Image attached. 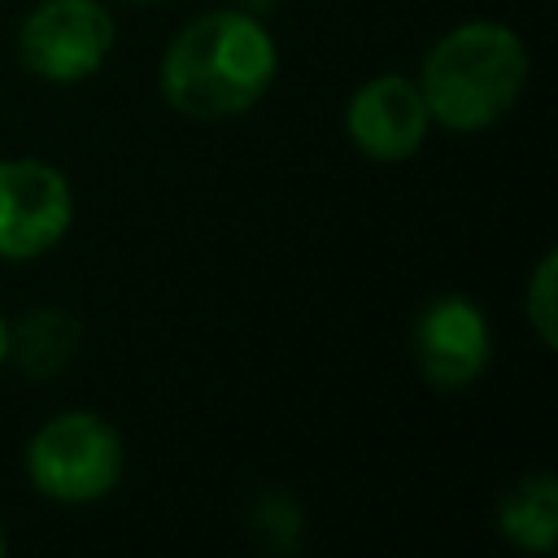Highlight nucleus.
<instances>
[{"instance_id": "obj_3", "label": "nucleus", "mask_w": 558, "mask_h": 558, "mask_svg": "<svg viewBox=\"0 0 558 558\" xmlns=\"http://www.w3.org/2000/svg\"><path fill=\"white\" fill-rule=\"evenodd\" d=\"M26 480L57 506H92L122 480L126 449L118 427L96 410H61L26 440Z\"/></svg>"}, {"instance_id": "obj_2", "label": "nucleus", "mask_w": 558, "mask_h": 558, "mask_svg": "<svg viewBox=\"0 0 558 558\" xmlns=\"http://www.w3.org/2000/svg\"><path fill=\"white\" fill-rule=\"evenodd\" d=\"M532 78V52L523 35L493 17H471L449 26L418 65V92L427 100L432 126L475 135L497 126Z\"/></svg>"}, {"instance_id": "obj_5", "label": "nucleus", "mask_w": 558, "mask_h": 558, "mask_svg": "<svg viewBox=\"0 0 558 558\" xmlns=\"http://www.w3.org/2000/svg\"><path fill=\"white\" fill-rule=\"evenodd\" d=\"M74 227V187L44 157H0V262H35Z\"/></svg>"}, {"instance_id": "obj_4", "label": "nucleus", "mask_w": 558, "mask_h": 558, "mask_svg": "<svg viewBox=\"0 0 558 558\" xmlns=\"http://www.w3.org/2000/svg\"><path fill=\"white\" fill-rule=\"evenodd\" d=\"M113 39L118 26L105 0H39L17 26V61L31 78L70 87L109 61Z\"/></svg>"}, {"instance_id": "obj_14", "label": "nucleus", "mask_w": 558, "mask_h": 558, "mask_svg": "<svg viewBox=\"0 0 558 558\" xmlns=\"http://www.w3.org/2000/svg\"><path fill=\"white\" fill-rule=\"evenodd\" d=\"M4 545H9V541H4V523H0V554H4Z\"/></svg>"}, {"instance_id": "obj_1", "label": "nucleus", "mask_w": 558, "mask_h": 558, "mask_svg": "<svg viewBox=\"0 0 558 558\" xmlns=\"http://www.w3.org/2000/svg\"><path fill=\"white\" fill-rule=\"evenodd\" d=\"M279 74V44L266 17L218 4L196 13L157 61L161 100L196 122L248 113Z\"/></svg>"}, {"instance_id": "obj_7", "label": "nucleus", "mask_w": 558, "mask_h": 558, "mask_svg": "<svg viewBox=\"0 0 558 558\" xmlns=\"http://www.w3.org/2000/svg\"><path fill=\"white\" fill-rule=\"evenodd\" d=\"M432 113L410 74H375L344 105V135L371 161H405L427 144Z\"/></svg>"}, {"instance_id": "obj_11", "label": "nucleus", "mask_w": 558, "mask_h": 558, "mask_svg": "<svg viewBox=\"0 0 558 558\" xmlns=\"http://www.w3.org/2000/svg\"><path fill=\"white\" fill-rule=\"evenodd\" d=\"M523 314L536 331V340L545 349L558 344V253H541L532 279H527V292H523Z\"/></svg>"}, {"instance_id": "obj_8", "label": "nucleus", "mask_w": 558, "mask_h": 558, "mask_svg": "<svg viewBox=\"0 0 558 558\" xmlns=\"http://www.w3.org/2000/svg\"><path fill=\"white\" fill-rule=\"evenodd\" d=\"M78 344H83V323L61 310V305H35V310H22L13 323H9V349H4V362H13L26 379H57L74 357H78Z\"/></svg>"}, {"instance_id": "obj_10", "label": "nucleus", "mask_w": 558, "mask_h": 558, "mask_svg": "<svg viewBox=\"0 0 558 558\" xmlns=\"http://www.w3.org/2000/svg\"><path fill=\"white\" fill-rule=\"evenodd\" d=\"M248 536L270 554H292L301 545V506L283 488H262L244 506Z\"/></svg>"}, {"instance_id": "obj_13", "label": "nucleus", "mask_w": 558, "mask_h": 558, "mask_svg": "<svg viewBox=\"0 0 558 558\" xmlns=\"http://www.w3.org/2000/svg\"><path fill=\"white\" fill-rule=\"evenodd\" d=\"M4 349H9V318L0 314V366H4Z\"/></svg>"}, {"instance_id": "obj_6", "label": "nucleus", "mask_w": 558, "mask_h": 558, "mask_svg": "<svg viewBox=\"0 0 558 558\" xmlns=\"http://www.w3.org/2000/svg\"><path fill=\"white\" fill-rule=\"evenodd\" d=\"M410 357L436 392H462L493 362V327L471 296H432L410 323Z\"/></svg>"}, {"instance_id": "obj_9", "label": "nucleus", "mask_w": 558, "mask_h": 558, "mask_svg": "<svg viewBox=\"0 0 558 558\" xmlns=\"http://www.w3.org/2000/svg\"><path fill=\"white\" fill-rule=\"evenodd\" d=\"M497 532L527 554H549L558 541V480L549 471L519 475L497 501Z\"/></svg>"}, {"instance_id": "obj_15", "label": "nucleus", "mask_w": 558, "mask_h": 558, "mask_svg": "<svg viewBox=\"0 0 558 558\" xmlns=\"http://www.w3.org/2000/svg\"><path fill=\"white\" fill-rule=\"evenodd\" d=\"M126 4H161V0H126Z\"/></svg>"}, {"instance_id": "obj_12", "label": "nucleus", "mask_w": 558, "mask_h": 558, "mask_svg": "<svg viewBox=\"0 0 558 558\" xmlns=\"http://www.w3.org/2000/svg\"><path fill=\"white\" fill-rule=\"evenodd\" d=\"M231 4H235V9H248V13H257V17H266V13L279 9L283 0H231Z\"/></svg>"}]
</instances>
